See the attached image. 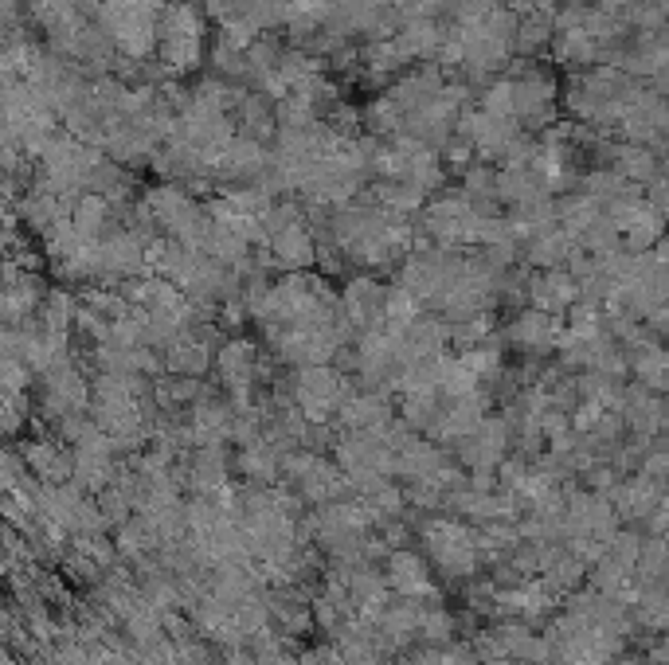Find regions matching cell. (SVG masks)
<instances>
[{
    "label": "cell",
    "mask_w": 669,
    "mask_h": 665,
    "mask_svg": "<svg viewBox=\"0 0 669 665\" xmlns=\"http://www.w3.org/2000/svg\"><path fill=\"white\" fill-rule=\"evenodd\" d=\"M267 255H270V266H282V270L298 274V270L317 263V255H321V251H317V231L310 227V220L290 223L286 231H278V235L267 239Z\"/></svg>",
    "instance_id": "277c9868"
},
{
    "label": "cell",
    "mask_w": 669,
    "mask_h": 665,
    "mask_svg": "<svg viewBox=\"0 0 669 665\" xmlns=\"http://www.w3.org/2000/svg\"><path fill=\"white\" fill-rule=\"evenodd\" d=\"M208 47V12L192 0H169L157 16V63L165 75H192L208 59Z\"/></svg>",
    "instance_id": "6da1fadb"
},
{
    "label": "cell",
    "mask_w": 669,
    "mask_h": 665,
    "mask_svg": "<svg viewBox=\"0 0 669 665\" xmlns=\"http://www.w3.org/2000/svg\"><path fill=\"white\" fill-rule=\"evenodd\" d=\"M290 399L310 423H321L349 399V380L329 364H306L290 376Z\"/></svg>",
    "instance_id": "7a4b0ae2"
},
{
    "label": "cell",
    "mask_w": 669,
    "mask_h": 665,
    "mask_svg": "<svg viewBox=\"0 0 669 665\" xmlns=\"http://www.w3.org/2000/svg\"><path fill=\"white\" fill-rule=\"evenodd\" d=\"M427 544H431L435 564L443 572H450V576H462V572L474 568V540H470V532L462 529V525H435V529H427Z\"/></svg>",
    "instance_id": "ba28073f"
},
{
    "label": "cell",
    "mask_w": 669,
    "mask_h": 665,
    "mask_svg": "<svg viewBox=\"0 0 669 665\" xmlns=\"http://www.w3.org/2000/svg\"><path fill=\"white\" fill-rule=\"evenodd\" d=\"M263 364H259V349L247 341V337H231L223 341L220 353H216V380L227 396L235 403H247L255 380H259Z\"/></svg>",
    "instance_id": "3957f363"
},
{
    "label": "cell",
    "mask_w": 669,
    "mask_h": 665,
    "mask_svg": "<svg viewBox=\"0 0 669 665\" xmlns=\"http://www.w3.org/2000/svg\"><path fill=\"white\" fill-rule=\"evenodd\" d=\"M501 8V0H454V20L458 24H482Z\"/></svg>",
    "instance_id": "4fadbf2b"
},
{
    "label": "cell",
    "mask_w": 669,
    "mask_h": 665,
    "mask_svg": "<svg viewBox=\"0 0 669 665\" xmlns=\"http://www.w3.org/2000/svg\"><path fill=\"white\" fill-rule=\"evenodd\" d=\"M525 294H529V302H533V310H544V313H556L568 310V306H576V298H580V282L572 278V274H564V270H540L533 274L529 282H525Z\"/></svg>",
    "instance_id": "52a82bcc"
},
{
    "label": "cell",
    "mask_w": 669,
    "mask_h": 665,
    "mask_svg": "<svg viewBox=\"0 0 669 665\" xmlns=\"http://www.w3.org/2000/svg\"><path fill=\"white\" fill-rule=\"evenodd\" d=\"M28 470H36L44 482L59 486L67 474H75V450L59 443H32L28 446Z\"/></svg>",
    "instance_id": "8fae6325"
},
{
    "label": "cell",
    "mask_w": 669,
    "mask_h": 665,
    "mask_svg": "<svg viewBox=\"0 0 669 665\" xmlns=\"http://www.w3.org/2000/svg\"><path fill=\"white\" fill-rule=\"evenodd\" d=\"M505 333H509V345L525 356H540L560 345V321L544 310H525Z\"/></svg>",
    "instance_id": "8992f818"
},
{
    "label": "cell",
    "mask_w": 669,
    "mask_h": 665,
    "mask_svg": "<svg viewBox=\"0 0 669 665\" xmlns=\"http://www.w3.org/2000/svg\"><path fill=\"white\" fill-rule=\"evenodd\" d=\"M341 419L353 435H384L396 415H392V403L384 399L380 388H364V392H353V396L341 403Z\"/></svg>",
    "instance_id": "5b68a950"
},
{
    "label": "cell",
    "mask_w": 669,
    "mask_h": 665,
    "mask_svg": "<svg viewBox=\"0 0 669 665\" xmlns=\"http://www.w3.org/2000/svg\"><path fill=\"white\" fill-rule=\"evenodd\" d=\"M458 450L466 454V462L474 466V470H490L501 462V454H505V423H497V419H486L474 435H466Z\"/></svg>",
    "instance_id": "30bf717a"
},
{
    "label": "cell",
    "mask_w": 669,
    "mask_h": 665,
    "mask_svg": "<svg viewBox=\"0 0 669 665\" xmlns=\"http://www.w3.org/2000/svg\"><path fill=\"white\" fill-rule=\"evenodd\" d=\"M548 36H552V20L544 12H525L521 24H517V51L529 55V51L548 44Z\"/></svg>",
    "instance_id": "7c38bea8"
},
{
    "label": "cell",
    "mask_w": 669,
    "mask_h": 665,
    "mask_svg": "<svg viewBox=\"0 0 669 665\" xmlns=\"http://www.w3.org/2000/svg\"><path fill=\"white\" fill-rule=\"evenodd\" d=\"M384 579H388L400 595H407V599H423V595H431V591H435L427 564H423L415 552H407V548L392 552V560H388V576Z\"/></svg>",
    "instance_id": "9c48e42d"
}]
</instances>
